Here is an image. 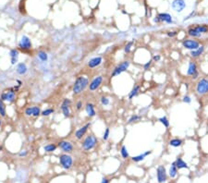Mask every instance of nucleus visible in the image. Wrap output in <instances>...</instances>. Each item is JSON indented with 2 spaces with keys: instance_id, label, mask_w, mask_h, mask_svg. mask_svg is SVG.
<instances>
[{
  "instance_id": "1",
  "label": "nucleus",
  "mask_w": 208,
  "mask_h": 183,
  "mask_svg": "<svg viewBox=\"0 0 208 183\" xmlns=\"http://www.w3.org/2000/svg\"><path fill=\"white\" fill-rule=\"evenodd\" d=\"M89 79L86 76H79L77 77L72 86V92L75 95H79L83 92L89 86Z\"/></svg>"
},
{
  "instance_id": "2",
  "label": "nucleus",
  "mask_w": 208,
  "mask_h": 183,
  "mask_svg": "<svg viewBox=\"0 0 208 183\" xmlns=\"http://www.w3.org/2000/svg\"><path fill=\"white\" fill-rule=\"evenodd\" d=\"M98 143V139L93 134H89L85 136L81 142V147L84 151H91Z\"/></svg>"
},
{
  "instance_id": "3",
  "label": "nucleus",
  "mask_w": 208,
  "mask_h": 183,
  "mask_svg": "<svg viewBox=\"0 0 208 183\" xmlns=\"http://www.w3.org/2000/svg\"><path fill=\"white\" fill-rule=\"evenodd\" d=\"M195 92L199 96L206 95L208 93V79L201 78L195 84Z\"/></svg>"
},
{
  "instance_id": "4",
  "label": "nucleus",
  "mask_w": 208,
  "mask_h": 183,
  "mask_svg": "<svg viewBox=\"0 0 208 183\" xmlns=\"http://www.w3.org/2000/svg\"><path fill=\"white\" fill-rule=\"evenodd\" d=\"M129 66H131V61L129 60L121 61L119 64H117L116 67L114 68V69L110 74V77L114 78V77H117V76L120 75V74H122L123 72H125L129 68Z\"/></svg>"
},
{
  "instance_id": "5",
  "label": "nucleus",
  "mask_w": 208,
  "mask_h": 183,
  "mask_svg": "<svg viewBox=\"0 0 208 183\" xmlns=\"http://www.w3.org/2000/svg\"><path fill=\"white\" fill-rule=\"evenodd\" d=\"M18 47L21 51L25 53L31 51L33 48V44L30 37H28L27 35H22L18 43Z\"/></svg>"
},
{
  "instance_id": "6",
  "label": "nucleus",
  "mask_w": 208,
  "mask_h": 183,
  "mask_svg": "<svg viewBox=\"0 0 208 183\" xmlns=\"http://www.w3.org/2000/svg\"><path fill=\"white\" fill-rule=\"evenodd\" d=\"M59 164L61 167L65 170H69L73 166V158L70 154H62L59 155Z\"/></svg>"
},
{
  "instance_id": "7",
  "label": "nucleus",
  "mask_w": 208,
  "mask_h": 183,
  "mask_svg": "<svg viewBox=\"0 0 208 183\" xmlns=\"http://www.w3.org/2000/svg\"><path fill=\"white\" fill-rule=\"evenodd\" d=\"M182 47H184L187 50H196L200 45H201V42H199L198 40H195L193 38H188V39H184L181 43Z\"/></svg>"
},
{
  "instance_id": "8",
  "label": "nucleus",
  "mask_w": 208,
  "mask_h": 183,
  "mask_svg": "<svg viewBox=\"0 0 208 183\" xmlns=\"http://www.w3.org/2000/svg\"><path fill=\"white\" fill-rule=\"evenodd\" d=\"M16 90H15L14 88H11L9 90L7 91H5L1 93V95H0V99L4 102H7V103H13L15 100H16Z\"/></svg>"
},
{
  "instance_id": "9",
  "label": "nucleus",
  "mask_w": 208,
  "mask_h": 183,
  "mask_svg": "<svg viewBox=\"0 0 208 183\" xmlns=\"http://www.w3.org/2000/svg\"><path fill=\"white\" fill-rule=\"evenodd\" d=\"M187 76L191 77L192 80L198 79L199 77V71H198V66L195 61H190L189 65H188L187 69Z\"/></svg>"
},
{
  "instance_id": "10",
  "label": "nucleus",
  "mask_w": 208,
  "mask_h": 183,
  "mask_svg": "<svg viewBox=\"0 0 208 183\" xmlns=\"http://www.w3.org/2000/svg\"><path fill=\"white\" fill-rule=\"evenodd\" d=\"M71 104H72V102L70 99L64 98L63 101H62L61 104H60V109H61L62 114H63V116L67 118H70V116H71V111H70Z\"/></svg>"
},
{
  "instance_id": "11",
  "label": "nucleus",
  "mask_w": 208,
  "mask_h": 183,
  "mask_svg": "<svg viewBox=\"0 0 208 183\" xmlns=\"http://www.w3.org/2000/svg\"><path fill=\"white\" fill-rule=\"evenodd\" d=\"M104 83V77L102 75H98L96 77H95L91 81V83H89L88 89L90 92H95L97 91L98 89L100 88V86Z\"/></svg>"
},
{
  "instance_id": "12",
  "label": "nucleus",
  "mask_w": 208,
  "mask_h": 183,
  "mask_svg": "<svg viewBox=\"0 0 208 183\" xmlns=\"http://www.w3.org/2000/svg\"><path fill=\"white\" fill-rule=\"evenodd\" d=\"M57 147L65 154H69L74 150V145L72 144V142L67 141V140H61L58 142Z\"/></svg>"
},
{
  "instance_id": "13",
  "label": "nucleus",
  "mask_w": 208,
  "mask_h": 183,
  "mask_svg": "<svg viewBox=\"0 0 208 183\" xmlns=\"http://www.w3.org/2000/svg\"><path fill=\"white\" fill-rule=\"evenodd\" d=\"M42 110L40 106H28L24 109V115L27 116H33V118H38L39 116H41Z\"/></svg>"
},
{
  "instance_id": "14",
  "label": "nucleus",
  "mask_w": 208,
  "mask_h": 183,
  "mask_svg": "<svg viewBox=\"0 0 208 183\" xmlns=\"http://www.w3.org/2000/svg\"><path fill=\"white\" fill-rule=\"evenodd\" d=\"M90 127H91V123L88 122L82 127L79 128L75 131V138L78 140V141H81V140H82L85 137V135H86V133H87V131L90 128Z\"/></svg>"
},
{
  "instance_id": "15",
  "label": "nucleus",
  "mask_w": 208,
  "mask_h": 183,
  "mask_svg": "<svg viewBox=\"0 0 208 183\" xmlns=\"http://www.w3.org/2000/svg\"><path fill=\"white\" fill-rule=\"evenodd\" d=\"M156 178H157L158 183H165L167 181V170L164 166H158L156 168Z\"/></svg>"
},
{
  "instance_id": "16",
  "label": "nucleus",
  "mask_w": 208,
  "mask_h": 183,
  "mask_svg": "<svg viewBox=\"0 0 208 183\" xmlns=\"http://www.w3.org/2000/svg\"><path fill=\"white\" fill-rule=\"evenodd\" d=\"M171 7L176 12H182L186 7L185 0H173L171 3Z\"/></svg>"
},
{
  "instance_id": "17",
  "label": "nucleus",
  "mask_w": 208,
  "mask_h": 183,
  "mask_svg": "<svg viewBox=\"0 0 208 183\" xmlns=\"http://www.w3.org/2000/svg\"><path fill=\"white\" fill-rule=\"evenodd\" d=\"M103 63V57L98 56V57H92L91 59H89V61L87 62V67L89 69H95L97 67Z\"/></svg>"
},
{
  "instance_id": "18",
  "label": "nucleus",
  "mask_w": 208,
  "mask_h": 183,
  "mask_svg": "<svg viewBox=\"0 0 208 183\" xmlns=\"http://www.w3.org/2000/svg\"><path fill=\"white\" fill-rule=\"evenodd\" d=\"M9 58H10V64L11 65H17L19 63V51L18 49H11L9 53Z\"/></svg>"
},
{
  "instance_id": "19",
  "label": "nucleus",
  "mask_w": 208,
  "mask_h": 183,
  "mask_svg": "<svg viewBox=\"0 0 208 183\" xmlns=\"http://www.w3.org/2000/svg\"><path fill=\"white\" fill-rule=\"evenodd\" d=\"M85 112L89 118H93L96 116V111H95V106L93 103H87L85 104Z\"/></svg>"
},
{
  "instance_id": "20",
  "label": "nucleus",
  "mask_w": 208,
  "mask_h": 183,
  "mask_svg": "<svg viewBox=\"0 0 208 183\" xmlns=\"http://www.w3.org/2000/svg\"><path fill=\"white\" fill-rule=\"evenodd\" d=\"M205 51V46L201 45L196 50H192V51H190V55L192 58H198L200 57L203 53Z\"/></svg>"
},
{
  "instance_id": "21",
  "label": "nucleus",
  "mask_w": 208,
  "mask_h": 183,
  "mask_svg": "<svg viewBox=\"0 0 208 183\" xmlns=\"http://www.w3.org/2000/svg\"><path fill=\"white\" fill-rule=\"evenodd\" d=\"M16 72L18 75H21V76L25 75V74H27V72H28V67H27V65L25 63H23V62L18 63L16 65Z\"/></svg>"
},
{
  "instance_id": "22",
  "label": "nucleus",
  "mask_w": 208,
  "mask_h": 183,
  "mask_svg": "<svg viewBox=\"0 0 208 183\" xmlns=\"http://www.w3.org/2000/svg\"><path fill=\"white\" fill-rule=\"evenodd\" d=\"M157 18L159 19L160 22H166V23H167V24H171V23H173L172 16L168 13H159L157 15Z\"/></svg>"
},
{
  "instance_id": "23",
  "label": "nucleus",
  "mask_w": 208,
  "mask_h": 183,
  "mask_svg": "<svg viewBox=\"0 0 208 183\" xmlns=\"http://www.w3.org/2000/svg\"><path fill=\"white\" fill-rule=\"evenodd\" d=\"M141 92V86L139 84H134V86L132 87V89L131 90V92H129L128 94V98L129 100H132L134 97H136L137 95L139 94Z\"/></svg>"
},
{
  "instance_id": "24",
  "label": "nucleus",
  "mask_w": 208,
  "mask_h": 183,
  "mask_svg": "<svg viewBox=\"0 0 208 183\" xmlns=\"http://www.w3.org/2000/svg\"><path fill=\"white\" fill-rule=\"evenodd\" d=\"M153 153V152L151 150H149V151H146V152H144L143 154H141L139 155H135V156H132L131 157V160L133 162H135V163H139V162H142L143 161L145 157L147 156V155H150L151 154Z\"/></svg>"
},
{
  "instance_id": "25",
  "label": "nucleus",
  "mask_w": 208,
  "mask_h": 183,
  "mask_svg": "<svg viewBox=\"0 0 208 183\" xmlns=\"http://www.w3.org/2000/svg\"><path fill=\"white\" fill-rule=\"evenodd\" d=\"M27 178V172L26 170H23V169H19L17 171V177H16V180L19 183H24L25 180Z\"/></svg>"
},
{
  "instance_id": "26",
  "label": "nucleus",
  "mask_w": 208,
  "mask_h": 183,
  "mask_svg": "<svg viewBox=\"0 0 208 183\" xmlns=\"http://www.w3.org/2000/svg\"><path fill=\"white\" fill-rule=\"evenodd\" d=\"M187 34H188V35H189L190 37L193 38V39H195V38H201V37H202V34L200 33H198V31L194 28V26L190 27V28L188 29V31H187Z\"/></svg>"
},
{
  "instance_id": "27",
  "label": "nucleus",
  "mask_w": 208,
  "mask_h": 183,
  "mask_svg": "<svg viewBox=\"0 0 208 183\" xmlns=\"http://www.w3.org/2000/svg\"><path fill=\"white\" fill-rule=\"evenodd\" d=\"M175 163V165L176 166L178 167V169H182V168H189V166H188V164L183 160L182 158H180V157H178L176 159V161L174 162Z\"/></svg>"
},
{
  "instance_id": "28",
  "label": "nucleus",
  "mask_w": 208,
  "mask_h": 183,
  "mask_svg": "<svg viewBox=\"0 0 208 183\" xmlns=\"http://www.w3.org/2000/svg\"><path fill=\"white\" fill-rule=\"evenodd\" d=\"M168 144L174 148H178L183 144V141L179 138H173L168 141Z\"/></svg>"
},
{
  "instance_id": "29",
  "label": "nucleus",
  "mask_w": 208,
  "mask_h": 183,
  "mask_svg": "<svg viewBox=\"0 0 208 183\" xmlns=\"http://www.w3.org/2000/svg\"><path fill=\"white\" fill-rule=\"evenodd\" d=\"M178 172H179V169H178V167L176 166L175 163L171 164V166H169V170H168V175H169V177L171 178H175L177 176H178Z\"/></svg>"
},
{
  "instance_id": "30",
  "label": "nucleus",
  "mask_w": 208,
  "mask_h": 183,
  "mask_svg": "<svg viewBox=\"0 0 208 183\" xmlns=\"http://www.w3.org/2000/svg\"><path fill=\"white\" fill-rule=\"evenodd\" d=\"M36 56L38 57V59L40 60L41 62H46L48 60V55L47 53L45 51H43V50H40V51H38Z\"/></svg>"
},
{
  "instance_id": "31",
  "label": "nucleus",
  "mask_w": 208,
  "mask_h": 183,
  "mask_svg": "<svg viewBox=\"0 0 208 183\" xmlns=\"http://www.w3.org/2000/svg\"><path fill=\"white\" fill-rule=\"evenodd\" d=\"M57 144H55V143H47L44 146V151L45 153H53L57 149Z\"/></svg>"
},
{
  "instance_id": "32",
  "label": "nucleus",
  "mask_w": 208,
  "mask_h": 183,
  "mask_svg": "<svg viewBox=\"0 0 208 183\" xmlns=\"http://www.w3.org/2000/svg\"><path fill=\"white\" fill-rule=\"evenodd\" d=\"M194 28L198 31V33H200L203 35V34L208 33V26L205 24H202V25H195Z\"/></svg>"
},
{
  "instance_id": "33",
  "label": "nucleus",
  "mask_w": 208,
  "mask_h": 183,
  "mask_svg": "<svg viewBox=\"0 0 208 183\" xmlns=\"http://www.w3.org/2000/svg\"><path fill=\"white\" fill-rule=\"evenodd\" d=\"M119 152H120V154H121V156H122L123 159H127V158L129 157V153L128 148H127L126 145H124V144L121 145Z\"/></svg>"
},
{
  "instance_id": "34",
  "label": "nucleus",
  "mask_w": 208,
  "mask_h": 183,
  "mask_svg": "<svg viewBox=\"0 0 208 183\" xmlns=\"http://www.w3.org/2000/svg\"><path fill=\"white\" fill-rule=\"evenodd\" d=\"M7 116V109L5 102L0 99V118H6Z\"/></svg>"
},
{
  "instance_id": "35",
  "label": "nucleus",
  "mask_w": 208,
  "mask_h": 183,
  "mask_svg": "<svg viewBox=\"0 0 208 183\" xmlns=\"http://www.w3.org/2000/svg\"><path fill=\"white\" fill-rule=\"evenodd\" d=\"M143 118L142 115H137V114H134L132 115L131 118L128 119V124H132V123H135V122H138L140 121L141 119Z\"/></svg>"
},
{
  "instance_id": "36",
  "label": "nucleus",
  "mask_w": 208,
  "mask_h": 183,
  "mask_svg": "<svg viewBox=\"0 0 208 183\" xmlns=\"http://www.w3.org/2000/svg\"><path fill=\"white\" fill-rule=\"evenodd\" d=\"M158 121L162 124V125L165 127V128H168L170 126V122H169V120H168V118H167L166 116H161V118H158Z\"/></svg>"
},
{
  "instance_id": "37",
  "label": "nucleus",
  "mask_w": 208,
  "mask_h": 183,
  "mask_svg": "<svg viewBox=\"0 0 208 183\" xmlns=\"http://www.w3.org/2000/svg\"><path fill=\"white\" fill-rule=\"evenodd\" d=\"M55 113V109L53 107H48V108H45V110H43L42 113H41V116H49L52 114Z\"/></svg>"
},
{
  "instance_id": "38",
  "label": "nucleus",
  "mask_w": 208,
  "mask_h": 183,
  "mask_svg": "<svg viewBox=\"0 0 208 183\" xmlns=\"http://www.w3.org/2000/svg\"><path fill=\"white\" fill-rule=\"evenodd\" d=\"M133 45H134V42H133V41H129V42H128L127 44L124 45V53H125V54H127V55H128V54L131 53Z\"/></svg>"
},
{
  "instance_id": "39",
  "label": "nucleus",
  "mask_w": 208,
  "mask_h": 183,
  "mask_svg": "<svg viewBox=\"0 0 208 183\" xmlns=\"http://www.w3.org/2000/svg\"><path fill=\"white\" fill-rule=\"evenodd\" d=\"M100 103H101L102 106H108L109 104H110V99H109L107 96L103 95V96L100 97Z\"/></svg>"
},
{
  "instance_id": "40",
  "label": "nucleus",
  "mask_w": 208,
  "mask_h": 183,
  "mask_svg": "<svg viewBox=\"0 0 208 183\" xmlns=\"http://www.w3.org/2000/svg\"><path fill=\"white\" fill-rule=\"evenodd\" d=\"M109 136H110V128H107L104 131V133H103V140L104 141H107V140L109 139Z\"/></svg>"
},
{
  "instance_id": "41",
  "label": "nucleus",
  "mask_w": 208,
  "mask_h": 183,
  "mask_svg": "<svg viewBox=\"0 0 208 183\" xmlns=\"http://www.w3.org/2000/svg\"><path fill=\"white\" fill-rule=\"evenodd\" d=\"M82 107H83V102H82L81 100H79L77 101V103L75 104V108L77 111H81L82 109Z\"/></svg>"
},
{
  "instance_id": "42",
  "label": "nucleus",
  "mask_w": 208,
  "mask_h": 183,
  "mask_svg": "<svg viewBox=\"0 0 208 183\" xmlns=\"http://www.w3.org/2000/svg\"><path fill=\"white\" fill-rule=\"evenodd\" d=\"M152 64H153V60H152V59H151V60H149V61H147L145 64H143V69H144V71H149V69H150V68H151Z\"/></svg>"
},
{
  "instance_id": "43",
  "label": "nucleus",
  "mask_w": 208,
  "mask_h": 183,
  "mask_svg": "<svg viewBox=\"0 0 208 183\" xmlns=\"http://www.w3.org/2000/svg\"><path fill=\"white\" fill-rule=\"evenodd\" d=\"M167 35L169 38H174L175 36L178 35V32L177 31H168V32H167Z\"/></svg>"
},
{
  "instance_id": "44",
  "label": "nucleus",
  "mask_w": 208,
  "mask_h": 183,
  "mask_svg": "<svg viewBox=\"0 0 208 183\" xmlns=\"http://www.w3.org/2000/svg\"><path fill=\"white\" fill-rule=\"evenodd\" d=\"M182 102L183 103H185V104H191V96L190 95H184L182 97Z\"/></svg>"
},
{
  "instance_id": "45",
  "label": "nucleus",
  "mask_w": 208,
  "mask_h": 183,
  "mask_svg": "<svg viewBox=\"0 0 208 183\" xmlns=\"http://www.w3.org/2000/svg\"><path fill=\"white\" fill-rule=\"evenodd\" d=\"M28 153H29L28 150H21L19 153V157H25V156H27V155H28Z\"/></svg>"
},
{
  "instance_id": "46",
  "label": "nucleus",
  "mask_w": 208,
  "mask_h": 183,
  "mask_svg": "<svg viewBox=\"0 0 208 183\" xmlns=\"http://www.w3.org/2000/svg\"><path fill=\"white\" fill-rule=\"evenodd\" d=\"M152 60L155 61V62H158V61L161 60V56L160 55H155L154 57H153Z\"/></svg>"
},
{
  "instance_id": "47",
  "label": "nucleus",
  "mask_w": 208,
  "mask_h": 183,
  "mask_svg": "<svg viewBox=\"0 0 208 183\" xmlns=\"http://www.w3.org/2000/svg\"><path fill=\"white\" fill-rule=\"evenodd\" d=\"M100 183H109V180L107 178H103Z\"/></svg>"
},
{
  "instance_id": "48",
  "label": "nucleus",
  "mask_w": 208,
  "mask_h": 183,
  "mask_svg": "<svg viewBox=\"0 0 208 183\" xmlns=\"http://www.w3.org/2000/svg\"><path fill=\"white\" fill-rule=\"evenodd\" d=\"M1 125H2V119L0 118V127H1Z\"/></svg>"
},
{
  "instance_id": "49",
  "label": "nucleus",
  "mask_w": 208,
  "mask_h": 183,
  "mask_svg": "<svg viewBox=\"0 0 208 183\" xmlns=\"http://www.w3.org/2000/svg\"><path fill=\"white\" fill-rule=\"evenodd\" d=\"M2 150H3V147H2L1 145H0V152H1Z\"/></svg>"
}]
</instances>
